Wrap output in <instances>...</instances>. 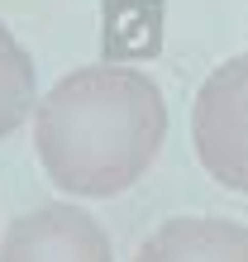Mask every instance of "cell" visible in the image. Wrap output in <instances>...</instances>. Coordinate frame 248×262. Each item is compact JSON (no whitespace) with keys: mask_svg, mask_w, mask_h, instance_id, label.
Listing matches in <instances>:
<instances>
[{"mask_svg":"<svg viewBox=\"0 0 248 262\" xmlns=\"http://www.w3.org/2000/svg\"><path fill=\"white\" fill-rule=\"evenodd\" d=\"M167 100L158 81L124 62H86L38 96L34 158L72 200H110L158 162Z\"/></svg>","mask_w":248,"mask_h":262,"instance_id":"1","label":"cell"},{"mask_svg":"<svg viewBox=\"0 0 248 262\" xmlns=\"http://www.w3.org/2000/svg\"><path fill=\"white\" fill-rule=\"evenodd\" d=\"M191 143L210 181L248 195V53L200 81L191 100Z\"/></svg>","mask_w":248,"mask_h":262,"instance_id":"2","label":"cell"},{"mask_svg":"<svg viewBox=\"0 0 248 262\" xmlns=\"http://www.w3.org/2000/svg\"><path fill=\"white\" fill-rule=\"evenodd\" d=\"M0 262H115V253L105 229L76 200H48L5 224Z\"/></svg>","mask_w":248,"mask_h":262,"instance_id":"3","label":"cell"},{"mask_svg":"<svg viewBox=\"0 0 248 262\" xmlns=\"http://www.w3.org/2000/svg\"><path fill=\"white\" fill-rule=\"evenodd\" d=\"M134 262H248V224L224 214H172L138 243Z\"/></svg>","mask_w":248,"mask_h":262,"instance_id":"4","label":"cell"},{"mask_svg":"<svg viewBox=\"0 0 248 262\" xmlns=\"http://www.w3.org/2000/svg\"><path fill=\"white\" fill-rule=\"evenodd\" d=\"M38 110V76L34 57L24 53V43L0 24V138H10L24 119Z\"/></svg>","mask_w":248,"mask_h":262,"instance_id":"5","label":"cell"}]
</instances>
